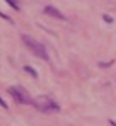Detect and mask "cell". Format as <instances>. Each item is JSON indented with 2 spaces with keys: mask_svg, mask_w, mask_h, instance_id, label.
I'll list each match as a JSON object with an SVG mask.
<instances>
[{
  "mask_svg": "<svg viewBox=\"0 0 116 126\" xmlns=\"http://www.w3.org/2000/svg\"><path fill=\"white\" fill-rule=\"evenodd\" d=\"M24 70H26V72H27V73H29L31 77H34V79L38 77V72H36V70H34L33 66H27V65H26V66H24Z\"/></svg>",
  "mask_w": 116,
  "mask_h": 126,
  "instance_id": "5",
  "label": "cell"
},
{
  "mask_svg": "<svg viewBox=\"0 0 116 126\" xmlns=\"http://www.w3.org/2000/svg\"><path fill=\"white\" fill-rule=\"evenodd\" d=\"M109 65H113V62H109V63H101V66H102V68H106V66H109Z\"/></svg>",
  "mask_w": 116,
  "mask_h": 126,
  "instance_id": "10",
  "label": "cell"
},
{
  "mask_svg": "<svg viewBox=\"0 0 116 126\" xmlns=\"http://www.w3.org/2000/svg\"><path fill=\"white\" fill-rule=\"evenodd\" d=\"M0 106H2L3 109H7V107H9V104H5V101H3L2 97H0Z\"/></svg>",
  "mask_w": 116,
  "mask_h": 126,
  "instance_id": "8",
  "label": "cell"
},
{
  "mask_svg": "<svg viewBox=\"0 0 116 126\" xmlns=\"http://www.w3.org/2000/svg\"><path fill=\"white\" fill-rule=\"evenodd\" d=\"M43 10H44V14H48V16L55 17V19H60V21H65V19H67V17H65V16H63L60 10H58L57 7H53V5H46Z\"/></svg>",
  "mask_w": 116,
  "mask_h": 126,
  "instance_id": "3",
  "label": "cell"
},
{
  "mask_svg": "<svg viewBox=\"0 0 116 126\" xmlns=\"http://www.w3.org/2000/svg\"><path fill=\"white\" fill-rule=\"evenodd\" d=\"M20 39H22V43L27 46V49H31L36 56H39L41 60H44V62H48L50 60V56H48V53H46V48L41 44V43H38L36 39H33L31 36H27V34H22L20 36Z\"/></svg>",
  "mask_w": 116,
  "mask_h": 126,
  "instance_id": "1",
  "label": "cell"
},
{
  "mask_svg": "<svg viewBox=\"0 0 116 126\" xmlns=\"http://www.w3.org/2000/svg\"><path fill=\"white\" fill-rule=\"evenodd\" d=\"M5 2H7V3H9V5H10V7H12V9H16V10H20L19 3H17V2H16V0H5Z\"/></svg>",
  "mask_w": 116,
  "mask_h": 126,
  "instance_id": "6",
  "label": "cell"
},
{
  "mask_svg": "<svg viewBox=\"0 0 116 126\" xmlns=\"http://www.w3.org/2000/svg\"><path fill=\"white\" fill-rule=\"evenodd\" d=\"M41 111H44V112H53V111H58L60 109V106L57 104V102H44V104H41V106H38Z\"/></svg>",
  "mask_w": 116,
  "mask_h": 126,
  "instance_id": "4",
  "label": "cell"
},
{
  "mask_svg": "<svg viewBox=\"0 0 116 126\" xmlns=\"http://www.w3.org/2000/svg\"><path fill=\"white\" fill-rule=\"evenodd\" d=\"M102 19H104V21H106V22H109V24L113 22V19H111V17H109L108 14H104V16H102Z\"/></svg>",
  "mask_w": 116,
  "mask_h": 126,
  "instance_id": "7",
  "label": "cell"
},
{
  "mask_svg": "<svg viewBox=\"0 0 116 126\" xmlns=\"http://www.w3.org/2000/svg\"><path fill=\"white\" fill-rule=\"evenodd\" d=\"M9 94L14 97V101H16L17 104H33V99L29 97V94H27L22 87H17V85L9 87Z\"/></svg>",
  "mask_w": 116,
  "mask_h": 126,
  "instance_id": "2",
  "label": "cell"
},
{
  "mask_svg": "<svg viewBox=\"0 0 116 126\" xmlns=\"http://www.w3.org/2000/svg\"><path fill=\"white\" fill-rule=\"evenodd\" d=\"M0 17H2V19H5V21H10V17H9V16H5V14H2V12H0Z\"/></svg>",
  "mask_w": 116,
  "mask_h": 126,
  "instance_id": "9",
  "label": "cell"
}]
</instances>
